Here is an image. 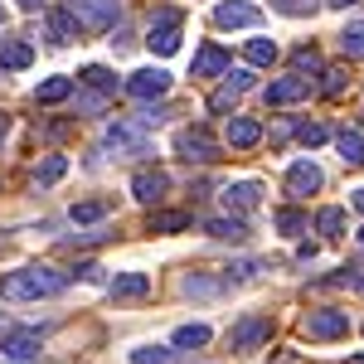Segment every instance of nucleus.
Here are the masks:
<instances>
[{
  "mask_svg": "<svg viewBox=\"0 0 364 364\" xmlns=\"http://www.w3.org/2000/svg\"><path fill=\"white\" fill-rule=\"evenodd\" d=\"M68 287V272H58L49 262H29L0 277V296L5 301H39V296H58Z\"/></svg>",
  "mask_w": 364,
  "mask_h": 364,
  "instance_id": "f257e3e1",
  "label": "nucleus"
},
{
  "mask_svg": "<svg viewBox=\"0 0 364 364\" xmlns=\"http://www.w3.org/2000/svg\"><path fill=\"white\" fill-rule=\"evenodd\" d=\"M68 15L78 20V29L102 34V29H112L122 20V5L117 0H68Z\"/></svg>",
  "mask_w": 364,
  "mask_h": 364,
  "instance_id": "f03ea898",
  "label": "nucleus"
},
{
  "mask_svg": "<svg viewBox=\"0 0 364 364\" xmlns=\"http://www.w3.org/2000/svg\"><path fill=\"white\" fill-rule=\"evenodd\" d=\"M180 34H185V15L180 10H156L151 15V29H146V44L156 54H175L180 49Z\"/></svg>",
  "mask_w": 364,
  "mask_h": 364,
  "instance_id": "7ed1b4c3",
  "label": "nucleus"
},
{
  "mask_svg": "<svg viewBox=\"0 0 364 364\" xmlns=\"http://www.w3.org/2000/svg\"><path fill=\"white\" fill-rule=\"evenodd\" d=\"M175 156H185L190 166H214L219 161V141L204 127H185V132H175Z\"/></svg>",
  "mask_w": 364,
  "mask_h": 364,
  "instance_id": "20e7f679",
  "label": "nucleus"
},
{
  "mask_svg": "<svg viewBox=\"0 0 364 364\" xmlns=\"http://www.w3.org/2000/svg\"><path fill=\"white\" fill-rule=\"evenodd\" d=\"M301 336L311 340H340V336H350V316L345 311H306L301 316Z\"/></svg>",
  "mask_w": 364,
  "mask_h": 364,
  "instance_id": "39448f33",
  "label": "nucleus"
},
{
  "mask_svg": "<svg viewBox=\"0 0 364 364\" xmlns=\"http://www.w3.org/2000/svg\"><path fill=\"white\" fill-rule=\"evenodd\" d=\"M262 340H272V321H267V316H243V321L228 331V350L243 355V350H257Z\"/></svg>",
  "mask_w": 364,
  "mask_h": 364,
  "instance_id": "423d86ee",
  "label": "nucleus"
},
{
  "mask_svg": "<svg viewBox=\"0 0 364 364\" xmlns=\"http://www.w3.org/2000/svg\"><path fill=\"white\" fill-rule=\"evenodd\" d=\"M127 92H132L136 102H156V97L170 92V73L166 68H136V73L127 78Z\"/></svg>",
  "mask_w": 364,
  "mask_h": 364,
  "instance_id": "0eeeda50",
  "label": "nucleus"
},
{
  "mask_svg": "<svg viewBox=\"0 0 364 364\" xmlns=\"http://www.w3.org/2000/svg\"><path fill=\"white\" fill-rule=\"evenodd\" d=\"M214 25H219V29H252V25H262V10L248 5V0H219Z\"/></svg>",
  "mask_w": 364,
  "mask_h": 364,
  "instance_id": "6e6552de",
  "label": "nucleus"
},
{
  "mask_svg": "<svg viewBox=\"0 0 364 364\" xmlns=\"http://www.w3.org/2000/svg\"><path fill=\"white\" fill-rule=\"evenodd\" d=\"M262 97H267V107H291V102H306V97H311V78H301V73H291V78H272Z\"/></svg>",
  "mask_w": 364,
  "mask_h": 364,
  "instance_id": "1a4fd4ad",
  "label": "nucleus"
},
{
  "mask_svg": "<svg viewBox=\"0 0 364 364\" xmlns=\"http://www.w3.org/2000/svg\"><path fill=\"white\" fill-rule=\"evenodd\" d=\"M321 185H326V175H321V166H316V161H296V166L287 170V195L306 199V195H316Z\"/></svg>",
  "mask_w": 364,
  "mask_h": 364,
  "instance_id": "9d476101",
  "label": "nucleus"
},
{
  "mask_svg": "<svg viewBox=\"0 0 364 364\" xmlns=\"http://www.w3.org/2000/svg\"><path fill=\"white\" fill-rule=\"evenodd\" d=\"M170 190V175L166 170H136V180H132V195L141 199V204H161Z\"/></svg>",
  "mask_w": 364,
  "mask_h": 364,
  "instance_id": "9b49d317",
  "label": "nucleus"
},
{
  "mask_svg": "<svg viewBox=\"0 0 364 364\" xmlns=\"http://www.w3.org/2000/svg\"><path fill=\"white\" fill-rule=\"evenodd\" d=\"M39 345H44L39 331H5L0 336V355L5 360H29V355H39Z\"/></svg>",
  "mask_w": 364,
  "mask_h": 364,
  "instance_id": "f8f14e48",
  "label": "nucleus"
},
{
  "mask_svg": "<svg viewBox=\"0 0 364 364\" xmlns=\"http://www.w3.org/2000/svg\"><path fill=\"white\" fill-rule=\"evenodd\" d=\"M102 146H107V151H117V156H122V151H136V156H141V151H146V136H141L136 122H112Z\"/></svg>",
  "mask_w": 364,
  "mask_h": 364,
  "instance_id": "ddd939ff",
  "label": "nucleus"
},
{
  "mask_svg": "<svg viewBox=\"0 0 364 364\" xmlns=\"http://www.w3.org/2000/svg\"><path fill=\"white\" fill-rule=\"evenodd\" d=\"M219 73H228V49H224V44H199L195 78H219Z\"/></svg>",
  "mask_w": 364,
  "mask_h": 364,
  "instance_id": "4468645a",
  "label": "nucleus"
},
{
  "mask_svg": "<svg viewBox=\"0 0 364 364\" xmlns=\"http://www.w3.org/2000/svg\"><path fill=\"white\" fill-rule=\"evenodd\" d=\"M224 141L233 146V151H252V146L262 141V127H257L252 117H228V132H224Z\"/></svg>",
  "mask_w": 364,
  "mask_h": 364,
  "instance_id": "2eb2a0df",
  "label": "nucleus"
},
{
  "mask_svg": "<svg viewBox=\"0 0 364 364\" xmlns=\"http://www.w3.org/2000/svg\"><path fill=\"white\" fill-rule=\"evenodd\" d=\"M107 291H112L117 301H141V296L151 291V277H146V272H117V277L107 282Z\"/></svg>",
  "mask_w": 364,
  "mask_h": 364,
  "instance_id": "dca6fc26",
  "label": "nucleus"
},
{
  "mask_svg": "<svg viewBox=\"0 0 364 364\" xmlns=\"http://www.w3.org/2000/svg\"><path fill=\"white\" fill-rule=\"evenodd\" d=\"M248 87H252V73H248V68H233V73H228V83L209 97V107H214V112H224L228 102H233V97H243Z\"/></svg>",
  "mask_w": 364,
  "mask_h": 364,
  "instance_id": "f3484780",
  "label": "nucleus"
},
{
  "mask_svg": "<svg viewBox=\"0 0 364 364\" xmlns=\"http://www.w3.org/2000/svg\"><path fill=\"white\" fill-rule=\"evenodd\" d=\"M257 199H262V185H257V180H238V185H228V190H224V204H228V209H238V214L257 209Z\"/></svg>",
  "mask_w": 364,
  "mask_h": 364,
  "instance_id": "a211bd4d",
  "label": "nucleus"
},
{
  "mask_svg": "<svg viewBox=\"0 0 364 364\" xmlns=\"http://www.w3.org/2000/svg\"><path fill=\"white\" fill-rule=\"evenodd\" d=\"M34 63V49L25 39H0V68H29Z\"/></svg>",
  "mask_w": 364,
  "mask_h": 364,
  "instance_id": "6ab92c4d",
  "label": "nucleus"
},
{
  "mask_svg": "<svg viewBox=\"0 0 364 364\" xmlns=\"http://www.w3.org/2000/svg\"><path fill=\"white\" fill-rule=\"evenodd\" d=\"M151 233H180V228H190V214L185 209H156L151 219H146Z\"/></svg>",
  "mask_w": 364,
  "mask_h": 364,
  "instance_id": "aec40b11",
  "label": "nucleus"
},
{
  "mask_svg": "<svg viewBox=\"0 0 364 364\" xmlns=\"http://www.w3.org/2000/svg\"><path fill=\"white\" fill-rule=\"evenodd\" d=\"M78 83H83V87H92V92H102V97H107V92H117V73H112V68H102V63H87L83 73H78Z\"/></svg>",
  "mask_w": 364,
  "mask_h": 364,
  "instance_id": "412c9836",
  "label": "nucleus"
},
{
  "mask_svg": "<svg viewBox=\"0 0 364 364\" xmlns=\"http://www.w3.org/2000/svg\"><path fill=\"white\" fill-rule=\"evenodd\" d=\"M336 151L345 156V166H364V132H336Z\"/></svg>",
  "mask_w": 364,
  "mask_h": 364,
  "instance_id": "4be33fe9",
  "label": "nucleus"
},
{
  "mask_svg": "<svg viewBox=\"0 0 364 364\" xmlns=\"http://www.w3.org/2000/svg\"><path fill=\"white\" fill-rule=\"evenodd\" d=\"M204 233H209V238H224V243H243V238H248V224H243V219H209Z\"/></svg>",
  "mask_w": 364,
  "mask_h": 364,
  "instance_id": "5701e85b",
  "label": "nucleus"
},
{
  "mask_svg": "<svg viewBox=\"0 0 364 364\" xmlns=\"http://www.w3.org/2000/svg\"><path fill=\"white\" fill-rule=\"evenodd\" d=\"M49 39H54V44H68V39H78V20H73L68 10H49Z\"/></svg>",
  "mask_w": 364,
  "mask_h": 364,
  "instance_id": "b1692460",
  "label": "nucleus"
},
{
  "mask_svg": "<svg viewBox=\"0 0 364 364\" xmlns=\"http://www.w3.org/2000/svg\"><path fill=\"white\" fill-rule=\"evenodd\" d=\"M107 214H112V204H107V199H83V204H73V214H68V219H73V224H97V219H107Z\"/></svg>",
  "mask_w": 364,
  "mask_h": 364,
  "instance_id": "393cba45",
  "label": "nucleus"
},
{
  "mask_svg": "<svg viewBox=\"0 0 364 364\" xmlns=\"http://www.w3.org/2000/svg\"><path fill=\"white\" fill-rule=\"evenodd\" d=\"M68 92H73V78H44V83L34 87V97H39L44 107H49V102H63Z\"/></svg>",
  "mask_w": 364,
  "mask_h": 364,
  "instance_id": "a878e982",
  "label": "nucleus"
},
{
  "mask_svg": "<svg viewBox=\"0 0 364 364\" xmlns=\"http://www.w3.org/2000/svg\"><path fill=\"white\" fill-rule=\"evenodd\" d=\"M175 350H199V345H209V326H180L175 336H170Z\"/></svg>",
  "mask_w": 364,
  "mask_h": 364,
  "instance_id": "bb28decb",
  "label": "nucleus"
},
{
  "mask_svg": "<svg viewBox=\"0 0 364 364\" xmlns=\"http://www.w3.org/2000/svg\"><path fill=\"white\" fill-rule=\"evenodd\" d=\"M63 175H68V161L63 156H49L44 166H34V185H58Z\"/></svg>",
  "mask_w": 364,
  "mask_h": 364,
  "instance_id": "cd10ccee",
  "label": "nucleus"
},
{
  "mask_svg": "<svg viewBox=\"0 0 364 364\" xmlns=\"http://www.w3.org/2000/svg\"><path fill=\"white\" fill-rule=\"evenodd\" d=\"M127 360H132V364H170V360H175V350H166V345H136Z\"/></svg>",
  "mask_w": 364,
  "mask_h": 364,
  "instance_id": "c85d7f7f",
  "label": "nucleus"
},
{
  "mask_svg": "<svg viewBox=\"0 0 364 364\" xmlns=\"http://www.w3.org/2000/svg\"><path fill=\"white\" fill-rule=\"evenodd\" d=\"M340 49H345L350 58H364V20L345 25V34H340Z\"/></svg>",
  "mask_w": 364,
  "mask_h": 364,
  "instance_id": "c756f323",
  "label": "nucleus"
},
{
  "mask_svg": "<svg viewBox=\"0 0 364 364\" xmlns=\"http://www.w3.org/2000/svg\"><path fill=\"white\" fill-rule=\"evenodd\" d=\"M243 54H248V63H277V44L272 39H248Z\"/></svg>",
  "mask_w": 364,
  "mask_h": 364,
  "instance_id": "7c9ffc66",
  "label": "nucleus"
},
{
  "mask_svg": "<svg viewBox=\"0 0 364 364\" xmlns=\"http://www.w3.org/2000/svg\"><path fill=\"white\" fill-rule=\"evenodd\" d=\"M316 228H321L326 238H340V233H345V209H321V214H316Z\"/></svg>",
  "mask_w": 364,
  "mask_h": 364,
  "instance_id": "2f4dec72",
  "label": "nucleus"
},
{
  "mask_svg": "<svg viewBox=\"0 0 364 364\" xmlns=\"http://www.w3.org/2000/svg\"><path fill=\"white\" fill-rule=\"evenodd\" d=\"M272 224H277L282 233H301V228H306V214H301V209H277Z\"/></svg>",
  "mask_w": 364,
  "mask_h": 364,
  "instance_id": "473e14b6",
  "label": "nucleus"
},
{
  "mask_svg": "<svg viewBox=\"0 0 364 364\" xmlns=\"http://www.w3.org/2000/svg\"><path fill=\"white\" fill-rule=\"evenodd\" d=\"M316 5H321V0H272V10L296 15V20H301V15H316Z\"/></svg>",
  "mask_w": 364,
  "mask_h": 364,
  "instance_id": "72a5a7b5",
  "label": "nucleus"
},
{
  "mask_svg": "<svg viewBox=\"0 0 364 364\" xmlns=\"http://www.w3.org/2000/svg\"><path fill=\"white\" fill-rule=\"evenodd\" d=\"M296 136L306 141V146H321V141L331 136V132H326V127H321V122H301V127H296Z\"/></svg>",
  "mask_w": 364,
  "mask_h": 364,
  "instance_id": "f704fd0d",
  "label": "nucleus"
},
{
  "mask_svg": "<svg viewBox=\"0 0 364 364\" xmlns=\"http://www.w3.org/2000/svg\"><path fill=\"white\" fill-rule=\"evenodd\" d=\"M340 87H345V73H340V68H326V83H321V92H331V97H336Z\"/></svg>",
  "mask_w": 364,
  "mask_h": 364,
  "instance_id": "c9c22d12",
  "label": "nucleus"
},
{
  "mask_svg": "<svg viewBox=\"0 0 364 364\" xmlns=\"http://www.w3.org/2000/svg\"><path fill=\"white\" fill-rule=\"evenodd\" d=\"M296 68H321V54H316V49H296Z\"/></svg>",
  "mask_w": 364,
  "mask_h": 364,
  "instance_id": "e433bc0d",
  "label": "nucleus"
},
{
  "mask_svg": "<svg viewBox=\"0 0 364 364\" xmlns=\"http://www.w3.org/2000/svg\"><path fill=\"white\" fill-rule=\"evenodd\" d=\"M102 102H107L102 92H87V97H78V112H102Z\"/></svg>",
  "mask_w": 364,
  "mask_h": 364,
  "instance_id": "4c0bfd02",
  "label": "nucleus"
},
{
  "mask_svg": "<svg viewBox=\"0 0 364 364\" xmlns=\"http://www.w3.org/2000/svg\"><path fill=\"white\" fill-rule=\"evenodd\" d=\"M20 10H44V0H20Z\"/></svg>",
  "mask_w": 364,
  "mask_h": 364,
  "instance_id": "58836bf2",
  "label": "nucleus"
},
{
  "mask_svg": "<svg viewBox=\"0 0 364 364\" xmlns=\"http://www.w3.org/2000/svg\"><path fill=\"white\" fill-rule=\"evenodd\" d=\"M326 5H336V10H350V5H355V0H326Z\"/></svg>",
  "mask_w": 364,
  "mask_h": 364,
  "instance_id": "ea45409f",
  "label": "nucleus"
},
{
  "mask_svg": "<svg viewBox=\"0 0 364 364\" xmlns=\"http://www.w3.org/2000/svg\"><path fill=\"white\" fill-rule=\"evenodd\" d=\"M355 209H364V190H355Z\"/></svg>",
  "mask_w": 364,
  "mask_h": 364,
  "instance_id": "a19ab883",
  "label": "nucleus"
},
{
  "mask_svg": "<svg viewBox=\"0 0 364 364\" xmlns=\"http://www.w3.org/2000/svg\"><path fill=\"white\" fill-rule=\"evenodd\" d=\"M355 287H360V291H364V272H355Z\"/></svg>",
  "mask_w": 364,
  "mask_h": 364,
  "instance_id": "79ce46f5",
  "label": "nucleus"
},
{
  "mask_svg": "<svg viewBox=\"0 0 364 364\" xmlns=\"http://www.w3.org/2000/svg\"><path fill=\"white\" fill-rule=\"evenodd\" d=\"M5 127H10V122H5V112H0V136H5Z\"/></svg>",
  "mask_w": 364,
  "mask_h": 364,
  "instance_id": "37998d69",
  "label": "nucleus"
},
{
  "mask_svg": "<svg viewBox=\"0 0 364 364\" xmlns=\"http://www.w3.org/2000/svg\"><path fill=\"white\" fill-rule=\"evenodd\" d=\"M350 364H364V355H355V360H350Z\"/></svg>",
  "mask_w": 364,
  "mask_h": 364,
  "instance_id": "c03bdc74",
  "label": "nucleus"
},
{
  "mask_svg": "<svg viewBox=\"0 0 364 364\" xmlns=\"http://www.w3.org/2000/svg\"><path fill=\"white\" fill-rule=\"evenodd\" d=\"M360 248H364V228H360Z\"/></svg>",
  "mask_w": 364,
  "mask_h": 364,
  "instance_id": "a18cd8bd",
  "label": "nucleus"
},
{
  "mask_svg": "<svg viewBox=\"0 0 364 364\" xmlns=\"http://www.w3.org/2000/svg\"><path fill=\"white\" fill-rule=\"evenodd\" d=\"M0 20H5V15H0Z\"/></svg>",
  "mask_w": 364,
  "mask_h": 364,
  "instance_id": "49530a36",
  "label": "nucleus"
}]
</instances>
